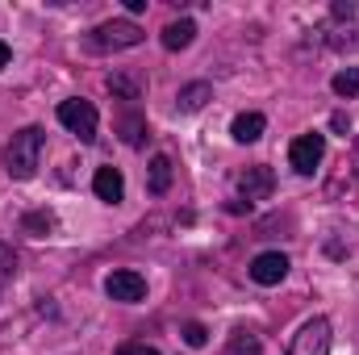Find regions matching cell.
<instances>
[{
	"label": "cell",
	"mask_w": 359,
	"mask_h": 355,
	"mask_svg": "<svg viewBox=\"0 0 359 355\" xmlns=\"http://www.w3.org/2000/svg\"><path fill=\"white\" fill-rule=\"evenodd\" d=\"M284 355H330V322L326 318H309L297 330V339L288 343Z\"/></svg>",
	"instance_id": "5"
},
{
	"label": "cell",
	"mask_w": 359,
	"mask_h": 355,
	"mask_svg": "<svg viewBox=\"0 0 359 355\" xmlns=\"http://www.w3.org/2000/svg\"><path fill=\"white\" fill-rule=\"evenodd\" d=\"M142 134H147V121H142V117H134V113L121 117V138H126L130 147H142Z\"/></svg>",
	"instance_id": "19"
},
{
	"label": "cell",
	"mask_w": 359,
	"mask_h": 355,
	"mask_svg": "<svg viewBox=\"0 0 359 355\" xmlns=\"http://www.w3.org/2000/svg\"><path fill=\"white\" fill-rule=\"evenodd\" d=\"M104 293H109V301L134 305V301H142V297H147V276H138V272L121 267V272H113V276L104 280Z\"/></svg>",
	"instance_id": "6"
},
{
	"label": "cell",
	"mask_w": 359,
	"mask_h": 355,
	"mask_svg": "<svg viewBox=\"0 0 359 355\" xmlns=\"http://www.w3.org/2000/svg\"><path fill=\"white\" fill-rule=\"evenodd\" d=\"M205 100H213V88H209L205 80H196V84H184V88L176 92L180 113H196V109H205Z\"/></svg>",
	"instance_id": "11"
},
{
	"label": "cell",
	"mask_w": 359,
	"mask_h": 355,
	"mask_svg": "<svg viewBox=\"0 0 359 355\" xmlns=\"http://www.w3.org/2000/svg\"><path fill=\"white\" fill-rule=\"evenodd\" d=\"M330 88H334V96H355V92H359V67L339 72V76L330 80Z\"/></svg>",
	"instance_id": "17"
},
{
	"label": "cell",
	"mask_w": 359,
	"mask_h": 355,
	"mask_svg": "<svg viewBox=\"0 0 359 355\" xmlns=\"http://www.w3.org/2000/svg\"><path fill=\"white\" fill-rule=\"evenodd\" d=\"M8 59H13V51H8V42H0V72L8 67Z\"/></svg>",
	"instance_id": "23"
},
{
	"label": "cell",
	"mask_w": 359,
	"mask_h": 355,
	"mask_svg": "<svg viewBox=\"0 0 359 355\" xmlns=\"http://www.w3.org/2000/svg\"><path fill=\"white\" fill-rule=\"evenodd\" d=\"M226 351L230 355H264V343H259V335H251V330H234Z\"/></svg>",
	"instance_id": "14"
},
{
	"label": "cell",
	"mask_w": 359,
	"mask_h": 355,
	"mask_svg": "<svg viewBox=\"0 0 359 355\" xmlns=\"http://www.w3.org/2000/svg\"><path fill=\"white\" fill-rule=\"evenodd\" d=\"M59 121H63L80 142H96V121H100V117H96V105H92V100H80V96H76V100H63V105H59Z\"/></svg>",
	"instance_id": "3"
},
{
	"label": "cell",
	"mask_w": 359,
	"mask_h": 355,
	"mask_svg": "<svg viewBox=\"0 0 359 355\" xmlns=\"http://www.w3.org/2000/svg\"><path fill=\"white\" fill-rule=\"evenodd\" d=\"M192 38H196V25H192L188 17H180V21H172V25L163 29V46H168V51H184V46H192Z\"/></svg>",
	"instance_id": "13"
},
{
	"label": "cell",
	"mask_w": 359,
	"mask_h": 355,
	"mask_svg": "<svg viewBox=\"0 0 359 355\" xmlns=\"http://www.w3.org/2000/svg\"><path fill=\"white\" fill-rule=\"evenodd\" d=\"M147 188H151L155 196H163V192L172 188V159H168V155H155V159H151V168H147Z\"/></svg>",
	"instance_id": "12"
},
{
	"label": "cell",
	"mask_w": 359,
	"mask_h": 355,
	"mask_svg": "<svg viewBox=\"0 0 359 355\" xmlns=\"http://www.w3.org/2000/svg\"><path fill=\"white\" fill-rule=\"evenodd\" d=\"M264 130H268V121H264V113H238L234 121H230V138L234 142H259L264 138Z\"/></svg>",
	"instance_id": "10"
},
{
	"label": "cell",
	"mask_w": 359,
	"mask_h": 355,
	"mask_svg": "<svg viewBox=\"0 0 359 355\" xmlns=\"http://www.w3.org/2000/svg\"><path fill=\"white\" fill-rule=\"evenodd\" d=\"M271 188H276V172H271V168H264V163H255V168H247V172L238 176V196H243L247 205L268 201Z\"/></svg>",
	"instance_id": "7"
},
{
	"label": "cell",
	"mask_w": 359,
	"mask_h": 355,
	"mask_svg": "<svg viewBox=\"0 0 359 355\" xmlns=\"http://www.w3.org/2000/svg\"><path fill=\"white\" fill-rule=\"evenodd\" d=\"M113 355H159V347H151V343H142V339H130V343H121Z\"/></svg>",
	"instance_id": "20"
},
{
	"label": "cell",
	"mask_w": 359,
	"mask_h": 355,
	"mask_svg": "<svg viewBox=\"0 0 359 355\" xmlns=\"http://www.w3.org/2000/svg\"><path fill=\"white\" fill-rule=\"evenodd\" d=\"M109 92L121 96V100H138V96H142V84L130 80V76H121V72H113V76H109Z\"/></svg>",
	"instance_id": "15"
},
{
	"label": "cell",
	"mask_w": 359,
	"mask_h": 355,
	"mask_svg": "<svg viewBox=\"0 0 359 355\" xmlns=\"http://www.w3.org/2000/svg\"><path fill=\"white\" fill-rule=\"evenodd\" d=\"M92 192L104 201V205H121V196H126V180L117 168H96V176H92Z\"/></svg>",
	"instance_id": "9"
},
{
	"label": "cell",
	"mask_w": 359,
	"mask_h": 355,
	"mask_svg": "<svg viewBox=\"0 0 359 355\" xmlns=\"http://www.w3.org/2000/svg\"><path fill=\"white\" fill-rule=\"evenodd\" d=\"M326 159V134H301V138H292V147H288V163H292V172H301V176H313V168Z\"/></svg>",
	"instance_id": "4"
},
{
	"label": "cell",
	"mask_w": 359,
	"mask_h": 355,
	"mask_svg": "<svg viewBox=\"0 0 359 355\" xmlns=\"http://www.w3.org/2000/svg\"><path fill=\"white\" fill-rule=\"evenodd\" d=\"M205 339H209V330H205L201 322H188V326H184V343H188V347H205Z\"/></svg>",
	"instance_id": "21"
},
{
	"label": "cell",
	"mask_w": 359,
	"mask_h": 355,
	"mask_svg": "<svg viewBox=\"0 0 359 355\" xmlns=\"http://www.w3.org/2000/svg\"><path fill=\"white\" fill-rule=\"evenodd\" d=\"M21 226H25L29 234H50V230H55V213H50V209H34V213L21 217Z\"/></svg>",
	"instance_id": "16"
},
{
	"label": "cell",
	"mask_w": 359,
	"mask_h": 355,
	"mask_svg": "<svg viewBox=\"0 0 359 355\" xmlns=\"http://www.w3.org/2000/svg\"><path fill=\"white\" fill-rule=\"evenodd\" d=\"M13 272H17V255H13V251L0 243V280H8Z\"/></svg>",
	"instance_id": "22"
},
{
	"label": "cell",
	"mask_w": 359,
	"mask_h": 355,
	"mask_svg": "<svg viewBox=\"0 0 359 355\" xmlns=\"http://www.w3.org/2000/svg\"><path fill=\"white\" fill-rule=\"evenodd\" d=\"M142 42V29L134 21H104L88 34V46L92 51H130Z\"/></svg>",
	"instance_id": "2"
},
{
	"label": "cell",
	"mask_w": 359,
	"mask_h": 355,
	"mask_svg": "<svg viewBox=\"0 0 359 355\" xmlns=\"http://www.w3.org/2000/svg\"><path fill=\"white\" fill-rule=\"evenodd\" d=\"M326 42H330L334 51H359V25H343V29H334Z\"/></svg>",
	"instance_id": "18"
},
{
	"label": "cell",
	"mask_w": 359,
	"mask_h": 355,
	"mask_svg": "<svg viewBox=\"0 0 359 355\" xmlns=\"http://www.w3.org/2000/svg\"><path fill=\"white\" fill-rule=\"evenodd\" d=\"M284 276H288V255H280V251H264V255L251 260V280L264 284V288L280 284Z\"/></svg>",
	"instance_id": "8"
},
{
	"label": "cell",
	"mask_w": 359,
	"mask_h": 355,
	"mask_svg": "<svg viewBox=\"0 0 359 355\" xmlns=\"http://www.w3.org/2000/svg\"><path fill=\"white\" fill-rule=\"evenodd\" d=\"M42 147H46V134L38 126H25L13 134V142L4 147V172L13 180H34L38 163H42Z\"/></svg>",
	"instance_id": "1"
}]
</instances>
